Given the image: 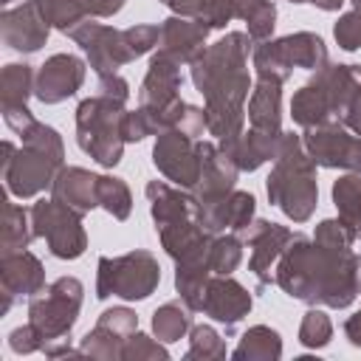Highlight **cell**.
<instances>
[{
    "mask_svg": "<svg viewBox=\"0 0 361 361\" xmlns=\"http://www.w3.org/2000/svg\"><path fill=\"white\" fill-rule=\"evenodd\" d=\"M254 39L243 31H228L223 39L209 45L189 68L192 82L206 99V130L231 149L245 133V99L251 90L248 79V45Z\"/></svg>",
    "mask_w": 361,
    "mask_h": 361,
    "instance_id": "6da1fadb",
    "label": "cell"
},
{
    "mask_svg": "<svg viewBox=\"0 0 361 361\" xmlns=\"http://www.w3.org/2000/svg\"><path fill=\"white\" fill-rule=\"evenodd\" d=\"M274 282L299 302L341 310L361 293V257L350 248L336 251L293 234L276 262Z\"/></svg>",
    "mask_w": 361,
    "mask_h": 361,
    "instance_id": "7a4b0ae2",
    "label": "cell"
},
{
    "mask_svg": "<svg viewBox=\"0 0 361 361\" xmlns=\"http://www.w3.org/2000/svg\"><path fill=\"white\" fill-rule=\"evenodd\" d=\"M20 138V149H14L11 141H3V180L14 197L25 200L54 186L59 169L65 166V147L59 133L39 121L31 124Z\"/></svg>",
    "mask_w": 361,
    "mask_h": 361,
    "instance_id": "3957f363",
    "label": "cell"
},
{
    "mask_svg": "<svg viewBox=\"0 0 361 361\" xmlns=\"http://www.w3.org/2000/svg\"><path fill=\"white\" fill-rule=\"evenodd\" d=\"M268 200L285 212L293 223H307L319 203V183H316V164L307 155L302 135L282 133L279 149L274 158V169L268 175Z\"/></svg>",
    "mask_w": 361,
    "mask_h": 361,
    "instance_id": "277c9868",
    "label": "cell"
},
{
    "mask_svg": "<svg viewBox=\"0 0 361 361\" xmlns=\"http://www.w3.org/2000/svg\"><path fill=\"white\" fill-rule=\"evenodd\" d=\"M361 96V65H324L313 71L290 99V116L299 127H322L341 121L350 104Z\"/></svg>",
    "mask_w": 361,
    "mask_h": 361,
    "instance_id": "5b68a950",
    "label": "cell"
},
{
    "mask_svg": "<svg viewBox=\"0 0 361 361\" xmlns=\"http://www.w3.org/2000/svg\"><path fill=\"white\" fill-rule=\"evenodd\" d=\"M121 118H124V104L102 93L82 99L76 107V144L99 166L113 169L121 161L127 144L121 135Z\"/></svg>",
    "mask_w": 361,
    "mask_h": 361,
    "instance_id": "8992f818",
    "label": "cell"
},
{
    "mask_svg": "<svg viewBox=\"0 0 361 361\" xmlns=\"http://www.w3.org/2000/svg\"><path fill=\"white\" fill-rule=\"evenodd\" d=\"M251 62H254L257 76L285 82L293 73V68H305V71L324 68L327 65V45L313 31H296V34H288L279 39L257 42Z\"/></svg>",
    "mask_w": 361,
    "mask_h": 361,
    "instance_id": "52a82bcc",
    "label": "cell"
},
{
    "mask_svg": "<svg viewBox=\"0 0 361 361\" xmlns=\"http://www.w3.org/2000/svg\"><path fill=\"white\" fill-rule=\"evenodd\" d=\"M161 282L158 259L138 248L121 257H99V274H96V296L99 299H147Z\"/></svg>",
    "mask_w": 361,
    "mask_h": 361,
    "instance_id": "ba28073f",
    "label": "cell"
},
{
    "mask_svg": "<svg viewBox=\"0 0 361 361\" xmlns=\"http://www.w3.org/2000/svg\"><path fill=\"white\" fill-rule=\"evenodd\" d=\"M82 293H85V288L76 276H59L45 290L31 296L28 322L45 338V347L54 341H65V336H71V330L79 319Z\"/></svg>",
    "mask_w": 361,
    "mask_h": 361,
    "instance_id": "9c48e42d",
    "label": "cell"
},
{
    "mask_svg": "<svg viewBox=\"0 0 361 361\" xmlns=\"http://www.w3.org/2000/svg\"><path fill=\"white\" fill-rule=\"evenodd\" d=\"M180 65L164 54L155 51V56L149 59L147 76L138 87V107L149 116L155 135L175 127L178 118L186 110V102L180 99Z\"/></svg>",
    "mask_w": 361,
    "mask_h": 361,
    "instance_id": "30bf717a",
    "label": "cell"
},
{
    "mask_svg": "<svg viewBox=\"0 0 361 361\" xmlns=\"http://www.w3.org/2000/svg\"><path fill=\"white\" fill-rule=\"evenodd\" d=\"M31 226H34V237H42L56 259H76L87 248L82 214L54 197L51 200L42 197L31 206Z\"/></svg>",
    "mask_w": 361,
    "mask_h": 361,
    "instance_id": "8fae6325",
    "label": "cell"
},
{
    "mask_svg": "<svg viewBox=\"0 0 361 361\" xmlns=\"http://www.w3.org/2000/svg\"><path fill=\"white\" fill-rule=\"evenodd\" d=\"M152 164L172 186L192 192L197 186L200 169H203L200 138L189 135L180 127H169V130L158 133V141L152 147Z\"/></svg>",
    "mask_w": 361,
    "mask_h": 361,
    "instance_id": "7c38bea8",
    "label": "cell"
},
{
    "mask_svg": "<svg viewBox=\"0 0 361 361\" xmlns=\"http://www.w3.org/2000/svg\"><path fill=\"white\" fill-rule=\"evenodd\" d=\"M302 144H305L307 155L313 158V164L361 175V138L353 130H347L341 121H330V124L305 130Z\"/></svg>",
    "mask_w": 361,
    "mask_h": 361,
    "instance_id": "4fadbf2b",
    "label": "cell"
},
{
    "mask_svg": "<svg viewBox=\"0 0 361 361\" xmlns=\"http://www.w3.org/2000/svg\"><path fill=\"white\" fill-rule=\"evenodd\" d=\"M68 37L87 54V62L93 68L96 76H107V73H118L121 65L133 62V54L124 42V31L93 23L90 17L82 20L76 28L68 31Z\"/></svg>",
    "mask_w": 361,
    "mask_h": 361,
    "instance_id": "5bb4252c",
    "label": "cell"
},
{
    "mask_svg": "<svg viewBox=\"0 0 361 361\" xmlns=\"http://www.w3.org/2000/svg\"><path fill=\"white\" fill-rule=\"evenodd\" d=\"M237 237L243 243H248V248H251L248 271L257 276V285L259 288L271 285L276 262H279L282 251L288 248V243L293 240V231H288L285 226L271 223V220H251Z\"/></svg>",
    "mask_w": 361,
    "mask_h": 361,
    "instance_id": "9a60e30c",
    "label": "cell"
},
{
    "mask_svg": "<svg viewBox=\"0 0 361 361\" xmlns=\"http://www.w3.org/2000/svg\"><path fill=\"white\" fill-rule=\"evenodd\" d=\"M234 17L245 20L248 37L254 42H265L276 25V6L271 0H206V8L200 14V20L212 31L226 28V23H231Z\"/></svg>",
    "mask_w": 361,
    "mask_h": 361,
    "instance_id": "2e32d148",
    "label": "cell"
},
{
    "mask_svg": "<svg viewBox=\"0 0 361 361\" xmlns=\"http://www.w3.org/2000/svg\"><path fill=\"white\" fill-rule=\"evenodd\" d=\"M138 330V316L130 307H110L99 316L96 327L85 333V338L79 341V350L87 358H99V361H118L124 353L127 338Z\"/></svg>",
    "mask_w": 361,
    "mask_h": 361,
    "instance_id": "e0dca14e",
    "label": "cell"
},
{
    "mask_svg": "<svg viewBox=\"0 0 361 361\" xmlns=\"http://www.w3.org/2000/svg\"><path fill=\"white\" fill-rule=\"evenodd\" d=\"M200 155H203V169H200V180L192 189L197 206H212L226 200L234 192L240 166L234 164V158L212 141H200Z\"/></svg>",
    "mask_w": 361,
    "mask_h": 361,
    "instance_id": "ac0fdd59",
    "label": "cell"
},
{
    "mask_svg": "<svg viewBox=\"0 0 361 361\" xmlns=\"http://www.w3.org/2000/svg\"><path fill=\"white\" fill-rule=\"evenodd\" d=\"M251 305H254L251 293L237 279H231V274H214L203 290L200 310H203V316L226 324V330L231 333L248 316Z\"/></svg>",
    "mask_w": 361,
    "mask_h": 361,
    "instance_id": "d6986e66",
    "label": "cell"
},
{
    "mask_svg": "<svg viewBox=\"0 0 361 361\" xmlns=\"http://www.w3.org/2000/svg\"><path fill=\"white\" fill-rule=\"evenodd\" d=\"M48 34H51V25L42 17L37 0H25L23 6L6 8L0 14V39L11 51L34 54V51H39L45 45Z\"/></svg>",
    "mask_w": 361,
    "mask_h": 361,
    "instance_id": "ffe728a7",
    "label": "cell"
},
{
    "mask_svg": "<svg viewBox=\"0 0 361 361\" xmlns=\"http://www.w3.org/2000/svg\"><path fill=\"white\" fill-rule=\"evenodd\" d=\"M85 82V62L73 54H54L37 73L34 96L42 104H59L73 96Z\"/></svg>",
    "mask_w": 361,
    "mask_h": 361,
    "instance_id": "44dd1931",
    "label": "cell"
},
{
    "mask_svg": "<svg viewBox=\"0 0 361 361\" xmlns=\"http://www.w3.org/2000/svg\"><path fill=\"white\" fill-rule=\"evenodd\" d=\"M0 285H3V305L0 313H8L17 296H37L45 290V271L42 262L31 251H11L0 259Z\"/></svg>",
    "mask_w": 361,
    "mask_h": 361,
    "instance_id": "7402d4cb",
    "label": "cell"
},
{
    "mask_svg": "<svg viewBox=\"0 0 361 361\" xmlns=\"http://www.w3.org/2000/svg\"><path fill=\"white\" fill-rule=\"evenodd\" d=\"M209 25L200 17H169L161 23V39H158V54L175 59L178 65H192L203 51H206V37Z\"/></svg>",
    "mask_w": 361,
    "mask_h": 361,
    "instance_id": "603a6c76",
    "label": "cell"
},
{
    "mask_svg": "<svg viewBox=\"0 0 361 361\" xmlns=\"http://www.w3.org/2000/svg\"><path fill=\"white\" fill-rule=\"evenodd\" d=\"M51 195L79 214H87L93 206H99V175L82 166H62L51 186Z\"/></svg>",
    "mask_w": 361,
    "mask_h": 361,
    "instance_id": "cb8c5ba5",
    "label": "cell"
},
{
    "mask_svg": "<svg viewBox=\"0 0 361 361\" xmlns=\"http://www.w3.org/2000/svg\"><path fill=\"white\" fill-rule=\"evenodd\" d=\"M248 121L262 133H282V82L257 76V85L248 99Z\"/></svg>",
    "mask_w": 361,
    "mask_h": 361,
    "instance_id": "d4e9b609",
    "label": "cell"
},
{
    "mask_svg": "<svg viewBox=\"0 0 361 361\" xmlns=\"http://www.w3.org/2000/svg\"><path fill=\"white\" fill-rule=\"evenodd\" d=\"M279 135L282 133H262V130H245L240 135V141L226 149L234 164L240 166V172H254L259 169L265 161H274L276 158V149H279Z\"/></svg>",
    "mask_w": 361,
    "mask_h": 361,
    "instance_id": "484cf974",
    "label": "cell"
},
{
    "mask_svg": "<svg viewBox=\"0 0 361 361\" xmlns=\"http://www.w3.org/2000/svg\"><path fill=\"white\" fill-rule=\"evenodd\" d=\"M282 355V338L268 324H254L243 333L240 344L234 347V361H276Z\"/></svg>",
    "mask_w": 361,
    "mask_h": 361,
    "instance_id": "4316f807",
    "label": "cell"
},
{
    "mask_svg": "<svg viewBox=\"0 0 361 361\" xmlns=\"http://www.w3.org/2000/svg\"><path fill=\"white\" fill-rule=\"evenodd\" d=\"M31 240H34L31 209H23V206H14V203L3 200V223H0V248H3V254L25 251Z\"/></svg>",
    "mask_w": 361,
    "mask_h": 361,
    "instance_id": "83f0119b",
    "label": "cell"
},
{
    "mask_svg": "<svg viewBox=\"0 0 361 361\" xmlns=\"http://www.w3.org/2000/svg\"><path fill=\"white\" fill-rule=\"evenodd\" d=\"M189 330H192V307L183 299L180 302H166L152 313V333L164 344L180 341Z\"/></svg>",
    "mask_w": 361,
    "mask_h": 361,
    "instance_id": "f1b7e54d",
    "label": "cell"
},
{
    "mask_svg": "<svg viewBox=\"0 0 361 361\" xmlns=\"http://www.w3.org/2000/svg\"><path fill=\"white\" fill-rule=\"evenodd\" d=\"M34 73H31V65L25 62H8L3 71H0V102H3V110L8 107H25L28 96L34 93Z\"/></svg>",
    "mask_w": 361,
    "mask_h": 361,
    "instance_id": "f546056e",
    "label": "cell"
},
{
    "mask_svg": "<svg viewBox=\"0 0 361 361\" xmlns=\"http://www.w3.org/2000/svg\"><path fill=\"white\" fill-rule=\"evenodd\" d=\"M37 3H39L42 17L48 20V25L62 31V34H68L82 20H87L85 0H37Z\"/></svg>",
    "mask_w": 361,
    "mask_h": 361,
    "instance_id": "4dcf8cb0",
    "label": "cell"
},
{
    "mask_svg": "<svg viewBox=\"0 0 361 361\" xmlns=\"http://www.w3.org/2000/svg\"><path fill=\"white\" fill-rule=\"evenodd\" d=\"M333 203L338 209V217L355 226L361 220V175L350 172L333 183Z\"/></svg>",
    "mask_w": 361,
    "mask_h": 361,
    "instance_id": "1f68e13d",
    "label": "cell"
},
{
    "mask_svg": "<svg viewBox=\"0 0 361 361\" xmlns=\"http://www.w3.org/2000/svg\"><path fill=\"white\" fill-rule=\"evenodd\" d=\"M99 206L116 220H127L133 209V195L127 183L113 175H99Z\"/></svg>",
    "mask_w": 361,
    "mask_h": 361,
    "instance_id": "d6a6232c",
    "label": "cell"
},
{
    "mask_svg": "<svg viewBox=\"0 0 361 361\" xmlns=\"http://www.w3.org/2000/svg\"><path fill=\"white\" fill-rule=\"evenodd\" d=\"M226 358V341L212 324H195L189 330V350L186 361H214Z\"/></svg>",
    "mask_w": 361,
    "mask_h": 361,
    "instance_id": "836d02e7",
    "label": "cell"
},
{
    "mask_svg": "<svg viewBox=\"0 0 361 361\" xmlns=\"http://www.w3.org/2000/svg\"><path fill=\"white\" fill-rule=\"evenodd\" d=\"M243 259V240L231 231V234H217L209 243V265L214 274H231L237 271Z\"/></svg>",
    "mask_w": 361,
    "mask_h": 361,
    "instance_id": "e575fe53",
    "label": "cell"
},
{
    "mask_svg": "<svg viewBox=\"0 0 361 361\" xmlns=\"http://www.w3.org/2000/svg\"><path fill=\"white\" fill-rule=\"evenodd\" d=\"M333 338V322L324 310H316L310 307L299 324V344L307 347V350H319V347H327Z\"/></svg>",
    "mask_w": 361,
    "mask_h": 361,
    "instance_id": "d590c367",
    "label": "cell"
},
{
    "mask_svg": "<svg viewBox=\"0 0 361 361\" xmlns=\"http://www.w3.org/2000/svg\"><path fill=\"white\" fill-rule=\"evenodd\" d=\"M355 226H350L347 220H341V217H330V220H322L319 226H316V231H313V243H319V245H324V248H336V251H347V248H353V243H355Z\"/></svg>",
    "mask_w": 361,
    "mask_h": 361,
    "instance_id": "8d00e7d4",
    "label": "cell"
},
{
    "mask_svg": "<svg viewBox=\"0 0 361 361\" xmlns=\"http://www.w3.org/2000/svg\"><path fill=\"white\" fill-rule=\"evenodd\" d=\"M124 361H166L169 353L166 347H161L155 338H149L147 333H133L124 344V353H121Z\"/></svg>",
    "mask_w": 361,
    "mask_h": 361,
    "instance_id": "74e56055",
    "label": "cell"
},
{
    "mask_svg": "<svg viewBox=\"0 0 361 361\" xmlns=\"http://www.w3.org/2000/svg\"><path fill=\"white\" fill-rule=\"evenodd\" d=\"M333 37H336L338 48H344V51L361 48V11L353 8V11L341 14L338 23L333 25Z\"/></svg>",
    "mask_w": 361,
    "mask_h": 361,
    "instance_id": "f35d334b",
    "label": "cell"
},
{
    "mask_svg": "<svg viewBox=\"0 0 361 361\" xmlns=\"http://www.w3.org/2000/svg\"><path fill=\"white\" fill-rule=\"evenodd\" d=\"M158 39H161V28L158 25H130V28H124V42H127L133 59H138L147 51L158 48Z\"/></svg>",
    "mask_w": 361,
    "mask_h": 361,
    "instance_id": "ab89813d",
    "label": "cell"
},
{
    "mask_svg": "<svg viewBox=\"0 0 361 361\" xmlns=\"http://www.w3.org/2000/svg\"><path fill=\"white\" fill-rule=\"evenodd\" d=\"M121 135L127 144H135L147 135H155V127L149 121V116L138 107V110H124V118H121Z\"/></svg>",
    "mask_w": 361,
    "mask_h": 361,
    "instance_id": "60d3db41",
    "label": "cell"
},
{
    "mask_svg": "<svg viewBox=\"0 0 361 361\" xmlns=\"http://www.w3.org/2000/svg\"><path fill=\"white\" fill-rule=\"evenodd\" d=\"M8 347H11L14 353H20V355H28V353L45 350V338H42V336L37 333V327L28 322V324L11 330V336H8Z\"/></svg>",
    "mask_w": 361,
    "mask_h": 361,
    "instance_id": "b9f144b4",
    "label": "cell"
},
{
    "mask_svg": "<svg viewBox=\"0 0 361 361\" xmlns=\"http://www.w3.org/2000/svg\"><path fill=\"white\" fill-rule=\"evenodd\" d=\"M99 93L107 96V99H113V102H118V104H127V99H130V85H127L124 76L107 73V76H99Z\"/></svg>",
    "mask_w": 361,
    "mask_h": 361,
    "instance_id": "7bdbcfd3",
    "label": "cell"
},
{
    "mask_svg": "<svg viewBox=\"0 0 361 361\" xmlns=\"http://www.w3.org/2000/svg\"><path fill=\"white\" fill-rule=\"evenodd\" d=\"M127 0H85L87 17H113L124 8Z\"/></svg>",
    "mask_w": 361,
    "mask_h": 361,
    "instance_id": "ee69618b",
    "label": "cell"
},
{
    "mask_svg": "<svg viewBox=\"0 0 361 361\" xmlns=\"http://www.w3.org/2000/svg\"><path fill=\"white\" fill-rule=\"evenodd\" d=\"M166 8H172L178 17H200L206 8V0H161Z\"/></svg>",
    "mask_w": 361,
    "mask_h": 361,
    "instance_id": "f6af8a7d",
    "label": "cell"
},
{
    "mask_svg": "<svg viewBox=\"0 0 361 361\" xmlns=\"http://www.w3.org/2000/svg\"><path fill=\"white\" fill-rule=\"evenodd\" d=\"M341 124L347 127V130H353L358 138H361V96L350 104V110L344 113V118H341Z\"/></svg>",
    "mask_w": 361,
    "mask_h": 361,
    "instance_id": "bcb514c9",
    "label": "cell"
},
{
    "mask_svg": "<svg viewBox=\"0 0 361 361\" xmlns=\"http://www.w3.org/2000/svg\"><path fill=\"white\" fill-rule=\"evenodd\" d=\"M344 336L350 338V344L361 347V310H355V313L344 322Z\"/></svg>",
    "mask_w": 361,
    "mask_h": 361,
    "instance_id": "7dc6e473",
    "label": "cell"
},
{
    "mask_svg": "<svg viewBox=\"0 0 361 361\" xmlns=\"http://www.w3.org/2000/svg\"><path fill=\"white\" fill-rule=\"evenodd\" d=\"M313 6H319L322 11H336V8H341V3L344 0H310Z\"/></svg>",
    "mask_w": 361,
    "mask_h": 361,
    "instance_id": "c3c4849f",
    "label": "cell"
},
{
    "mask_svg": "<svg viewBox=\"0 0 361 361\" xmlns=\"http://www.w3.org/2000/svg\"><path fill=\"white\" fill-rule=\"evenodd\" d=\"M350 3H353V8H358V11H361V0H350Z\"/></svg>",
    "mask_w": 361,
    "mask_h": 361,
    "instance_id": "681fc988",
    "label": "cell"
},
{
    "mask_svg": "<svg viewBox=\"0 0 361 361\" xmlns=\"http://www.w3.org/2000/svg\"><path fill=\"white\" fill-rule=\"evenodd\" d=\"M355 234H358V237H361V220H358V223H355Z\"/></svg>",
    "mask_w": 361,
    "mask_h": 361,
    "instance_id": "f907efd6",
    "label": "cell"
},
{
    "mask_svg": "<svg viewBox=\"0 0 361 361\" xmlns=\"http://www.w3.org/2000/svg\"><path fill=\"white\" fill-rule=\"evenodd\" d=\"M290 3H310V0H290Z\"/></svg>",
    "mask_w": 361,
    "mask_h": 361,
    "instance_id": "816d5d0a",
    "label": "cell"
},
{
    "mask_svg": "<svg viewBox=\"0 0 361 361\" xmlns=\"http://www.w3.org/2000/svg\"><path fill=\"white\" fill-rule=\"evenodd\" d=\"M3 3H8V0H3Z\"/></svg>",
    "mask_w": 361,
    "mask_h": 361,
    "instance_id": "f5cc1de1",
    "label": "cell"
}]
</instances>
